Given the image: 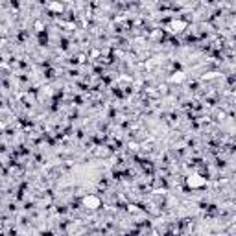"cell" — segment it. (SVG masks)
Masks as SVG:
<instances>
[{
    "mask_svg": "<svg viewBox=\"0 0 236 236\" xmlns=\"http://www.w3.org/2000/svg\"><path fill=\"white\" fill-rule=\"evenodd\" d=\"M83 203L87 205V209H96V206H100V199H98V197H94V196L85 197V201H83Z\"/></svg>",
    "mask_w": 236,
    "mask_h": 236,
    "instance_id": "obj_1",
    "label": "cell"
}]
</instances>
